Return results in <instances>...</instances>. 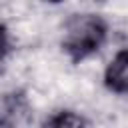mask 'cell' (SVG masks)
Instances as JSON below:
<instances>
[{"mask_svg": "<svg viewBox=\"0 0 128 128\" xmlns=\"http://www.w3.org/2000/svg\"><path fill=\"white\" fill-rule=\"evenodd\" d=\"M108 36V24L100 14L82 12L72 14L64 22V34H62V50L70 58V62L78 64L92 54H96Z\"/></svg>", "mask_w": 128, "mask_h": 128, "instance_id": "6da1fadb", "label": "cell"}, {"mask_svg": "<svg viewBox=\"0 0 128 128\" xmlns=\"http://www.w3.org/2000/svg\"><path fill=\"white\" fill-rule=\"evenodd\" d=\"M34 112L24 90L0 94V128H32Z\"/></svg>", "mask_w": 128, "mask_h": 128, "instance_id": "7a4b0ae2", "label": "cell"}, {"mask_svg": "<svg viewBox=\"0 0 128 128\" xmlns=\"http://www.w3.org/2000/svg\"><path fill=\"white\" fill-rule=\"evenodd\" d=\"M104 86L114 94H128V48L118 50L104 70Z\"/></svg>", "mask_w": 128, "mask_h": 128, "instance_id": "3957f363", "label": "cell"}, {"mask_svg": "<svg viewBox=\"0 0 128 128\" xmlns=\"http://www.w3.org/2000/svg\"><path fill=\"white\" fill-rule=\"evenodd\" d=\"M42 128H88V120L74 110H56L44 118Z\"/></svg>", "mask_w": 128, "mask_h": 128, "instance_id": "277c9868", "label": "cell"}, {"mask_svg": "<svg viewBox=\"0 0 128 128\" xmlns=\"http://www.w3.org/2000/svg\"><path fill=\"white\" fill-rule=\"evenodd\" d=\"M10 52H12V44H10L8 28H6L4 24H0V74H4V70H6Z\"/></svg>", "mask_w": 128, "mask_h": 128, "instance_id": "5b68a950", "label": "cell"}]
</instances>
